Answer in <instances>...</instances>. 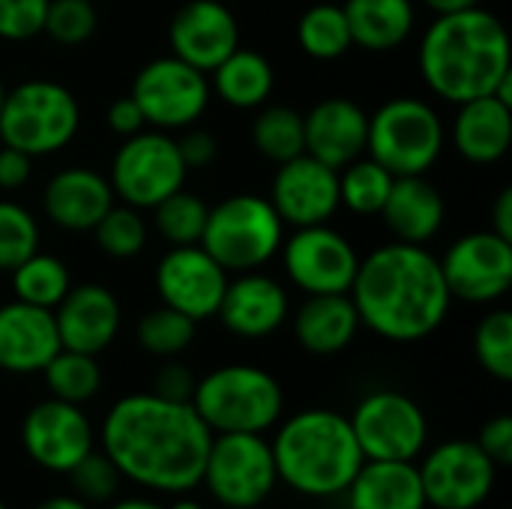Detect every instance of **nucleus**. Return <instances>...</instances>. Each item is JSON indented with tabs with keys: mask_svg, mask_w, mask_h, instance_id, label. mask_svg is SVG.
<instances>
[{
	"mask_svg": "<svg viewBox=\"0 0 512 509\" xmlns=\"http://www.w3.org/2000/svg\"><path fill=\"white\" fill-rule=\"evenodd\" d=\"M366 135H369V114L348 96L321 99L303 117L306 153L336 171L363 156Z\"/></svg>",
	"mask_w": 512,
	"mask_h": 509,
	"instance_id": "obj_23",
	"label": "nucleus"
},
{
	"mask_svg": "<svg viewBox=\"0 0 512 509\" xmlns=\"http://www.w3.org/2000/svg\"><path fill=\"white\" fill-rule=\"evenodd\" d=\"M435 15H444V12H459V9H471V6H480V0H423Z\"/></svg>",
	"mask_w": 512,
	"mask_h": 509,
	"instance_id": "obj_51",
	"label": "nucleus"
},
{
	"mask_svg": "<svg viewBox=\"0 0 512 509\" xmlns=\"http://www.w3.org/2000/svg\"><path fill=\"white\" fill-rule=\"evenodd\" d=\"M474 354L495 381H512V312L495 309L474 330Z\"/></svg>",
	"mask_w": 512,
	"mask_h": 509,
	"instance_id": "obj_38",
	"label": "nucleus"
},
{
	"mask_svg": "<svg viewBox=\"0 0 512 509\" xmlns=\"http://www.w3.org/2000/svg\"><path fill=\"white\" fill-rule=\"evenodd\" d=\"M417 471L426 507L477 509L495 492L501 468L480 450L477 441L453 438L432 450H423Z\"/></svg>",
	"mask_w": 512,
	"mask_h": 509,
	"instance_id": "obj_13",
	"label": "nucleus"
},
{
	"mask_svg": "<svg viewBox=\"0 0 512 509\" xmlns=\"http://www.w3.org/2000/svg\"><path fill=\"white\" fill-rule=\"evenodd\" d=\"M297 42L312 60H339L351 51V30L342 6L315 3L297 21Z\"/></svg>",
	"mask_w": 512,
	"mask_h": 509,
	"instance_id": "obj_32",
	"label": "nucleus"
},
{
	"mask_svg": "<svg viewBox=\"0 0 512 509\" xmlns=\"http://www.w3.org/2000/svg\"><path fill=\"white\" fill-rule=\"evenodd\" d=\"M54 312L12 300L0 306V372L33 375L60 351Z\"/></svg>",
	"mask_w": 512,
	"mask_h": 509,
	"instance_id": "obj_22",
	"label": "nucleus"
},
{
	"mask_svg": "<svg viewBox=\"0 0 512 509\" xmlns=\"http://www.w3.org/2000/svg\"><path fill=\"white\" fill-rule=\"evenodd\" d=\"M45 387L54 399L60 402H72V405H87L99 390H102V369L96 363L93 354H81V351H69L60 348L48 366L42 369Z\"/></svg>",
	"mask_w": 512,
	"mask_h": 509,
	"instance_id": "obj_31",
	"label": "nucleus"
},
{
	"mask_svg": "<svg viewBox=\"0 0 512 509\" xmlns=\"http://www.w3.org/2000/svg\"><path fill=\"white\" fill-rule=\"evenodd\" d=\"M69 288H72V279H69L66 264L45 252H33L12 270L15 300H24L30 306L54 309L66 297Z\"/></svg>",
	"mask_w": 512,
	"mask_h": 509,
	"instance_id": "obj_33",
	"label": "nucleus"
},
{
	"mask_svg": "<svg viewBox=\"0 0 512 509\" xmlns=\"http://www.w3.org/2000/svg\"><path fill=\"white\" fill-rule=\"evenodd\" d=\"M270 204L282 222L303 228V225H324L342 204H339V171L318 162L309 153H300L279 165L270 186Z\"/></svg>",
	"mask_w": 512,
	"mask_h": 509,
	"instance_id": "obj_18",
	"label": "nucleus"
},
{
	"mask_svg": "<svg viewBox=\"0 0 512 509\" xmlns=\"http://www.w3.org/2000/svg\"><path fill=\"white\" fill-rule=\"evenodd\" d=\"M393 186V174L369 159H354L339 168V204L357 216H378Z\"/></svg>",
	"mask_w": 512,
	"mask_h": 509,
	"instance_id": "obj_35",
	"label": "nucleus"
},
{
	"mask_svg": "<svg viewBox=\"0 0 512 509\" xmlns=\"http://www.w3.org/2000/svg\"><path fill=\"white\" fill-rule=\"evenodd\" d=\"M33 509H93L90 504H84L81 498L75 495H54V498H45L39 501Z\"/></svg>",
	"mask_w": 512,
	"mask_h": 509,
	"instance_id": "obj_50",
	"label": "nucleus"
},
{
	"mask_svg": "<svg viewBox=\"0 0 512 509\" xmlns=\"http://www.w3.org/2000/svg\"><path fill=\"white\" fill-rule=\"evenodd\" d=\"M129 96L144 111L147 126L171 132V129H189L192 123H198L210 105L213 90H210L207 72L168 54V57L150 60L135 75Z\"/></svg>",
	"mask_w": 512,
	"mask_h": 509,
	"instance_id": "obj_12",
	"label": "nucleus"
},
{
	"mask_svg": "<svg viewBox=\"0 0 512 509\" xmlns=\"http://www.w3.org/2000/svg\"><path fill=\"white\" fill-rule=\"evenodd\" d=\"M282 264L288 279L306 294H348L360 267V255L345 234L324 225L294 228L282 240Z\"/></svg>",
	"mask_w": 512,
	"mask_h": 509,
	"instance_id": "obj_14",
	"label": "nucleus"
},
{
	"mask_svg": "<svg viewBox=\"0 0 512 509\" xmlns=\"http://www.w3.org/2000/svg\"><path fill=\"white\" fill-rule=\"evenodd\" d=\"M270 450L279 483L306 498L345 495L366 462L351 420L330 408H306L279 420Z\"/></svg>",
	"mask_w": 512,
	"mask_h": 509,
	"instance_id": "obj_4",
	"label": "nucleus"
},
{
	"mask_svg": "<svg viewBox=\"0 0 512 509\" xmlns=\"http://www.w3.org/2000/svg\"><path fill=\"white\" fill-rule=\"evenodd\" d=\"M282 240L285 222L273 210L270 198L249 192L231 195L210 207L201 234V246L228 273H249L264 267L282 249Z\"/></svg>",
	"mask_w": 512,
	"mask_h": 509,
	"instance_id": "obj_7",
	"label": "nucleus"
},
{
	"mask_svg": "<svg viewBox=\"0 0 512 509\" xmlns=\"http://www.w3.org/2000/svg\"><path fill=\"white\" fill-rule=\"evenodd\" d=\"M21 450L36 468L48 474H69L87 453L96 450V432L81 405L51 396L24 414Z\"/></svg>",
	"mask_w": 512,
	"mask_h": 509,
	"instance_id": "obj_15",
	"label": "nucleus"
},
{
	"mask_svg": "<svg viewBox=\"0 0 512 509\" xmlns=\"http://www.w3.org/2000/svg\"><path fill=\"white\" fill-rule=\"evenodd\" d=\"M69 489L75 498H81L84 504L90 507H105L117 498L120 486H123V477L120 471L111 465V459L99 450L87 453L69 474Z\"/></svg>",
	"mask_w": 512,
	"mask_h": 509,
	"instance_id": "obj_41",
	"label": "nucleus"
},
{
	"mask_svg": "<svg viewBox=\"0 0 512 509\" xmlns=\"http://www.w3.org/2000/svg\"><path fill=\"white\" fill-rule=\"evenodd\" d=\"M30 168H33V156H27L24 150H15L9 144L0 147V189H6V192L21 189L30 180Z\"/></svg>",
	"mask_w": 512,
	"mask_h": 509,
	"instance_id": "obj_47",
	"label": "nucleus"
},
{
	"mask_svg": "<svg viewBox=\"0 0 512 509\" xmlns=\"http://www.w3.org/2000/svg\"><path fill=\"white\" fill-rule=\"evenodd\" d=\"M512 144V108L498 96H480L459 105L453 120V147L474 165H492Z\"/></svg>",
	"mask_w": 512,
	"mask_h": 509,
	"instance_id": "obj_26",
	"label": "nucleus"
},
{
	"mask_svg": "<svg viewBox=\"0 0 512 509\" xmlns=\"http://www.w3.org/2000/svg\"><path fill=\"white\" fill-rule=\"evenodd\" d=\"M111 204V183L99 171L81 165L57 171L42 192L45 216L63 231H93L96 222L111 210Z\"/></svg>",
	"mask_w": 512,
	"mask_h": 509,
	"instance_id": "obj_24",
	"label": "nucleus"
},
{
	"mask_svg": "<svg viewBox=\"0 0 512 509\" xmlns=\"http://www.w3.org/2000/svg\"><path fill=\"white\" fill-rule=\"evenodd\" d=\"M168 45L174 57L210 75L234 48H240V27L222 0H189L168 24Z\"/></svg>",
	"mask_w": 512,
	"mask_h": 509,
	"instance_id": "obj_19",
	"label": "nucleus"
},
{
	"mask_svg": "<svg viewBox=\"0 0 512 509\" xmlns=\"http://www.w3.org/2000/svg\"><path fill=\"white\" fill-rule=\"evenodd\" d=\"M345 495L351 509H426L417 462L366 459Z\"/></svg>",
	"mask_w": 512,
	"mask_h": 509,
	"instance_id": "obj_28",
	"label": "nucleus"
},
{
	"mask_svg": "<svg viewBox=\"0 0 512 509\" xmlns=\"http://www.w3.org/2000/svg\"><path fill=\"white\" fill-rule=\"evenodd\" d=\"M225 288L228 270L201 243L171 246L156 267V291L162 303L183 312L195 324L216 318Z\"/></svg>",
	"mask_w": 512,
	"mask_h": 509,
	"instance_id": "obj_17",
	"label": "nucleus"
},
{
	"mask_svg": "<svg viewBox=\"0 0 512 509\" xmlns=\"http://www.w3.org/2000/svg\"><path fill=\"white\" fill-rule=\"evenodd\" d=\"M480 450L498 465V468H510L512 465V417L510 414H498L492 417L480 435H477Z\"/></svg>",
	"mask_w": 512,
	"mask_h": 509,
	"instance_id": "obj_44",
	"label": "nucleus"
},
{
	"mask_svg": "<svg viewBox=\"0 0 512 509\" xmlns=\"http://www.w3.org/2000/svg\"><path fill=\"white\" fill-rule=\"evenodd\" d=\"M195 321L186 318L183 312L171 309V306H159V309H150L141 321H138V345L153 354V357H162V360H171V357H180L192 339H195Z\"/></svg>",
	"mask_w": 512,
	"mask_h": 509,
	"instance_id": "obj_36",
	"label": "nucleus"
},
{
	"mask_svg": "<svg viewBox=\"0 0 512 509\" xmlns=\"http://www.w3.org/2000/svg\"><path fill=\"white\" fill-rule=\"evenodd\" d=\"M96 246L111 258H135L147 246V222L129 204H111V210L93 228Z\"/></svg>",
	"mask_w": 512,
	"mask_h": 509,
	"instance_id": "obj_39",
	"label": "nucleus"
},
{
	"mask_svg": "<svg viewBox=\"0 0 512 509\" xmlns=\"http://www.w3.org/2000/svg\"><path fill=\"white\" fill-rule=\"evenodd\" d=\"M195 375L183 366V363H177L174 357L156 372V378H153V390L150 393H156V396H162V399H171V402H192V393H195Z\"/></svg>",
	"mask_w": 512,
	"mask_h": 509,
	"instance_id": "obj_45",
	"label": "nucleus"
},
{
	"mask_svg": "<svg viewBox=\"0 0 512 509\" xmlns=\"http://www.w3.org/2000/svg\"><path fill=\"white\" fill-rule=\"evenodd\" d=\"M210 441L213 432L192 402H171L156 393L117 399L99 426V447L120 477L156 495L198 489Z\"/></svg>",
	"mask_w": 512,
	"mask_h": 509,
	"instance_id": "obj_1",
	"label": "nucleus"
},
{
	"mask_svg": "<svg viewBox=\"0 0 512 509\" xmlns=\"http://www.w3.org/2000/svg\"><path fill=\"white\" fill-rule=\"evenodd\" d=\"M192 408L213 435L225 432H270L285 411V393L279 381L258 366L231 363L207 372L195 381Z\"/></svg>",
	"mask_w": 512,
	"mask_h": 509,
	"instance_id": "obj_5",
	"label": "nucleus"
},
{
	"mask_svg": "<svg viewBox=\"0 0 512 509\" xmlns=\"http://www.w3.org/2000/svg\"><path fill=\"white\" fill-rule=\"evenodd\" d=\"M201 486L225 509L261 507L279 486L270 441L252 432L213 435Z\"/></svg>",
	"mask_w": 512,
	"mask_h": 509,
	"instance_id": "obj_9",
	"label": "nucleus"
},
{
	"mask_svg": "<svg viewBox=\"0 0 512 509\" xmlns=\"http://www.w3.org/2000/svg\"><path fill=\"white\" fill-rule=\"evenodd\" d=\"M177 150H180L186 171H192V168H207L216 159L219 144L207 129H189L183 138H177Z\"/></svg>",
	"mask_w": 512,
	"mask_h": 509,
	"instance_id": "obj_46",
	"label": "nucleus"
},
{
	"mask_svg": "<svg viewBox=\"0 0 512 509\" xmlns=\"http://www.w3.org/2000/svg\"><path fill=\"white\" fill-rule=\"evenodd\" d=\"M345 509H351V507H345Z\"/></svg>",
	"mask_w": 512,
	"mask_h": 509,
	"instance_id": "obj_56",
	"label": "nucleus"
},
{
	"mask_svg": "<svg viewBox=\"0 0 512 509\" xmlns=\"http://www.w3.org/2000/svg\"><path fill=\"white\" fill-rule=\"evenodd\" d=\"M288 312H291L288 291L273 276L249 270L240 273L237 279H228L216 318L231 336L267 339L288 321Z\"/></svg>",
	"mask_w": 512,
	"mask_h": 509,
	"instance_id": "obj_21",
	"label": "nucleus"
},
{
	"mask_svg": "<svg viewBox=\"0 0 512 509\" xmlns=\"http://www.w3.org/2000/svg\"><path fill=\"white\" fill-rule=\"evenodd\" d=\"M492 231L512 243V189H501L495 207H492Z\"/></svg>",
	"mask_w": 512,
	"mask_h": 509,
	"instance_id": "obj_49",
	"label": "nucleus"
},
{
	"mask_svg": "<svg viewBox=\"0 0 512 509\" xmlns=\"http://www.w3.org/2000/svg\"><path fill=\"white\" fill-rule=\"evenodd\" d=\"M276 87L273 63L252 48H234L213 72H210V90L231 108L249 111L267 105L270 93Z\"/></svg>",
	"mask_w": 512,
	"mask_h": 509,
	"instance_id": "obj_30",
	"label": "nucleus"
},
{
	"mask_svg": "<svg viewBox=\"0 0 512 509\" xmlns=\"http://www.w3.org/2000/svg\"><path fill=\"white\" fill-rule=\"evenodd\" d=\"M81 126V108L69 87L33 78L6 90L0 108V141L27 156H51L63 150Z\"/></svg>",
	"mask_w": 512,
	"mask_h": 509,
	"instance_id": "obj_6",
	"label": "nucleus"
},
{
	"mask_svg": "<svg viewBox=\"0 0 512 509\" xmlns=\"http://www.w3.org/2000/svg\"><path fill=\"white\" fill-rule=\"evenodd\" d=\"M51 312L60 345L69 351L99 357L120 333V303L111 288L96 282L72 285Z\"/></svg>",
	"mask_w": 512,
	"mask_h": 509,
	"instance_id": "obj_20",
	"label": "nucleus"
},
{
	"mask_svg": "<svg viewBox=\"0 0 512 509\" xmlns=\"http://www.w3.org/2000/svg\"><path fill=\"white\" fill-rule=\"evenodd\" d=\"M351 42L366 51H393L414 33L411 0H345L342 6Z\"/></svg>",
	"mask_w": 512,
	"mask_h": 509,
	"instance_id": "obj_29",
	"label": "nucleus"
},
{
	"mask_svg": "<svg viewBox=\"0 0 512 509\" xmlns=\"http://www.w3.org/2000/svg\"><path fill=\"white\" fill-rule=\"evenodd\" d=\"M165 509H204V504L198 498H189V492H186L183 498H177L174 504H168Z\"/></svg>",
	"mask_w": 512,
	"mask_h": 509,
	"instance_id": "obj_53",
	"label": "nucleus"
},
{
	"mask_svg": "<svg viewBox=\"0 0 512 509\" xmlns=\"http://www.w3.org/2000/svg\"><path fill=\"white\" fill-rule=\"evenodd\" d=\"M420 72L429 90L453 105L489 96L512 72L510 33L483 6L438 15L420 39Z\"/></svg>",
	"mask_w": 512,
	"mask_h": 509,
	"instance_id": "obj_3",
	"label": "nucleus"
},
{
	"mask_svg": "<svg viewBox=\"0 0 512 509\" xmlns=\"http://www.w3.org/2000/svg\"><path fill=\"white\" fill-rule=\"evenodd\" d=\"M51 0H0V39L27 42L42 33Z\"/></svg>",
	"mask_w": 512,
	"mask_h": 509,
	"instance_id": "obj_43",
	"label": "nucleus"
},
{
	"mask_svg": "<svg viewBox=\"0 0 512 509\" xmlns=\"http://www.w3.org/2000/svg\"><path fill=\"white\" fill-rule=\"evenodd\" d=\"M153 213H156V231L171 246H192V243H201L210 207L195 192L177 189L174 195L159 201Z\"/></svg>",
	"mask_w": 512,
	"mask_h": 509,
	"instance_id": "obj_37",
	"label": "nucleus"
},
{
	"mask_svg": "<svg viewBox=\"0 0 512 509\" xmlns=\"http://www.w3.org/2000/svg\"><path fill=\"white\" fill-rule=\"evenodd\" d=\"M348 420L363 459L417 462L429 447V420L423 408L399 390L363 396Z\"/></svg>",
	"mask_w": 512,
	"mask_h": 509,
	"instance_id": "obj_11",
	"label": "nucleus"
},
{
	"mask_svg": "<svg viewBox=\"0 0 512 509\" xmlns=\"http://www.w3.org/2000/svg\"><path fill=\"white\" fill-rule=\"evenodd\" d=\"M96 21L99 18L93 0H51L42 33H48L60 45H81L93 36Z\"/></svg>",
	"mask_w": 512,
	"mask_h": 509,
	"instance_id": "obj_42",
	"label": "nucleus"
},
{
	"mask_svg": "<svg viewBox=\"0 0 512 509\" xmlns=\"http://www.w3.org/2000/svg\"><path fill=\"white\" fill-rule=\"evenodd\" d=\"M444 213L447 207L441 192L423 174H414V177H393L390 195L378 216L384 219V225L399 243L423 246L441 231Z\"/></svg>",
	"mask_w": 512,
	"mask_h": 509,
	"instance_id": "obj_25",
	"label": "nucleus"
},
{
	"mask_svg": "<svg viewBox=\"0 0 512 509\" xmlns=\"http://www.w3.org/2000/svg\"><path fill=\"white\" fill-rule=\"evenodd\" d=\"M39 252V225L15 201H0V273H12L24 258Z\"/></svg>",
	"mask_w": 512,
	"mask_h": 509,
	"instance_id": "obj_40",
	"label": "nucleus"
},
{
	"mask_svg": "<svg viewBox=\"0 0 512 509\" xmlns=\"http://www.w3.org/2000/svg\"><path fill=\"white\" fill-rule=\"evenodd\" d=\"M348 294L360 324L399 345L432 336L453 303L441 261L429 249L399 240L360 258Z\"/></svg>",
	"mask_w": 512,
	"mask_h": 509,
	"instance_id": "obj_2",
	"label": "nucleus"
},
{
	"mask_svg": "<svg viewBox=\"0 0 512 509\" xmlns=\"http://www.w3.org/2000/svg\"><path fill=\"white\" fill-rule=\"evenodd\" d=\"M108 126L117 132V135H123V138H129V135H135V132H141V129H147V120H144V111L138 108V102L132 99V96H120V99H114L111 105H108Z\"/></svg>",
	"mask_w": 512,
	"mask_h": 509,
	"instance_id": "obj_48",
	"label": "nucleus"
},
{
	"mask_svg": "<svg viewBox=\"0 0 512 509\" xmlns=\"http://www.w3.org/2000/svg\"><path fill=\"white\" fill-rule=\"evenodd\" d=\"M360 327L363 324L351 294H312L294 315V336L300 348L315 357L345 351Z\"/></svg>",
	"mask_w": 512,
	"mask_h": 509,
	"instance_id": "obj_27",
	"label": "nucleus"
},
{
	"mask_svg": "<svg viewBox=\"0 0 512 509\" xmlns=\"http://www.w3.org/2000/svg\"><path fill=\"white\" fill-rule=\"evenodd\" d=\"M252 144L264 159L276 165L306 153L303 114L288 105H261V114L252 123Z\"/></svg>",
	"mask_w": 512,
	"mask_h": 509,
	"instance_id": "obj_34",
	"label": "nucleus"
},
{
	"mask_svg": "<svg viewBox=\"0 0 512 509\" xmlns=\"http://www.w3.org/2000/svg\"><path fill=\"white\" fill-rule=\"evenodd\" d=\"M3 99H6V87H3V81H0V108H3Z\"/></svg>",
	"mask_w": 512,
	"mask_h": 509,
	"instance_id": "obj_54",
	"label": "nucleus"
},
{
	"mask_svg": "<svg viewBox=\"0 0 512 509\" xmlns=\"http://www.w3.org/2000/svg\"><path fill=\"white\" fill-rule=\"evenodd\" d=\"M441 273L453 300L495 303L512 285V243L492 228L465 234L441 258Z\"/></svg>",
	"mask_w": 512,
	"mask_h": 509,
	"instance_id": "obj_16",
	"label": "nucleus"
},
{
	"mask_svg": "<svg viewBox=\"0 0 512 509\" xmlns=\"http://www.w3.org/2000/svg\"><path fill=\"white\" fill-rule=\"evenodd\" d=\"M186 165L177 150V138L162 129H141L129 135L111 159L114 198L135 210H153L159 201L183 189Z\"/></svg>",
	"mask_w": 512,
	"mask_h": 509,
	"instance_id": "obj_10",
	"label": "nucleus"
},
{
	"mask_svg": "<svg viewBox=\"0 0 512 509\" xmlns=\"http://www.w3.org/2000/svg\"><path fill=\"white\" fill-rule=\"evenodd\" d=\"M0 509H9V504H6V501H3V498H0Z\"/></svg>",
	"mask_w": 512,
	"mask_h": 509,
	"instance_id": "obj_55",
	"label": "nucleus"
},
{
	"mask_svg": "<svg viewBox=\"0 0 512 509\" xmlns=\"http://www.w3.org/2000/svg\"><path fill=\"white\" fill-rule=\"evenodd\" d=\"M105 509H165L162 504L150 501V498H114Z\"/></svg>",
	"mask_w": 512,
	"mask_h": 509,
	"instance_id": "obj_52",
	"label": "nucleus"
},
{
	"mask_svg": "<svg viewBox=\"0 0 512 509\" xmlns=\"http://www.w3.org/2000/svg\"><path fill=\"white\" fill-rule=\"evenodd\" d=\"M366 150L393 177L426 174L444 150V123L423 99H390L369 117Z\"/></svg>",
	"mask_w": 512,
	"mask_h": 509,
	"instance_id": "obj_8",
	"label": "nucleus"
}]
</instances>
